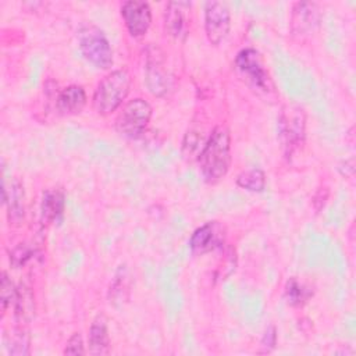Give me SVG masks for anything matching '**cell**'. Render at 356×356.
Here are the masks:
<instances>
[{"mask_svg":"<svg viewBox=\"0 0 356 356\" xmlns=\"http://www.w3.org/2000/svg\"><path fill=\"white\" fill-rule=\"evenodd\" d=\"M64 355H85V346L81 332H74L65 343L63 350Z\"/></svg>","mask_w":356,"mask_h":356,"instance_id":"cell-25","label":"cell"},{"mask_svg":"<svg viewBox=\"0 0 356 356\" xmlns=\"http://www.w3.org/2000/svg\"><path fill=\"white\" fill-rule=\"evenodd\" d=\"M277 345V328L274 325H268L260 341L259 353H270Z\"/></svg>","mask_w":356,"mask_h":356,"instance_id":"cell-24","label":"cell"},{"mask_svg":"<svg viewBox=\"0 0 356 356\" xmlns=\"http://www.w3.org/2000/svg\"><path fill=\"white\" fill-rule=\"evenodd\" d=\"M284 296L291 306L302 307L310 300V298L313 296V291L310 286L300 282L298 278L292 277L285 284Z\"/></svg>","mask_w":356,"mask_h":356,"instance_id":"cell-20","label":"cell"},{"mask_svg":"<svg viewBox=\"0 0 356 356\" xmlns=\"http://www.w3.org/2000/svg\"><path fill=\"white\" fill-rule=\"evenodd\" d=\"M78 43L83 57L97 68H110L113 65L111 46L100 28L95 24H83L78 29Z\"/></svg>","mask_w":356,"mask_h":356,"instance_id":"cell-4","label":"cell"},{"mask_svg":"<svg viewBox=\"0 0 356 356\" xmlns=\"http://www.w3.org/2000/svg\"><path fill=\"white\" fill-rule=\"evenodd\" d=\"M90 355H108L110 353V335L107 318L104 314H97L92 321L88 337Z\"/></svg>","mask_w":356,"mask_h":356,"instance_id":"cell-15","label":"cell"},{"mask_svg":"<svg viewBox=\"0 0 356 356\" xmlns=\"http://www.w3.org/2000/svg\"><path fill=\"white\" fill-rule=\"evenodd\" d=\"M65 207V195L58 188H51L43 192L40 202V218L43 224H50L57 221Z\"/></svg>","mask_w":356,"mask_h":356,"instance_id":"cell-16","label":"cell"},{"mask_svg":"<svg viewBox=\"0 0 356 356\" xmlns=\"http://www.w3.org/2000/svg\"><path fill=\"white\" fill-rule=\"evenodd\" d=\"M152 118V106L140 97L129 100L115 118V129L120 135L135 139L146 129Z\"/></svg>","mask_w":356,"mask_h":356,"instance_id":"cell-5","label":"cell"},{"mask_svg":"<svg viewBox=\"0 0 356 356\" xmlns=\"http://www.w3.org/2000/svg\"><path fill=\"white\" fill-rule=\"evenodd\" d=\"M131 275L127 266H120L108 286V302L114 306H121L129 299Z\"/></svg>","mask_w":356,"mask_h":356,"instance_id":"cell-18","label":"cell"},{"mask_svg":"<svg viewBox=\"0 0 356 356\" xmlns=\"http://www.w3.org/2000/svg\"><path fill=\"white\" fill-rule=\"evenodd\" d=\"M3 202L7 206V216L10 222H21L25 216V192L18 178H13L10 186L3 182Z\"/></svg>","mask_w":356,"mask_h":356,"instance_id":"cell-13","label":"cell"},{"mask_svg":"<svg viewBox=\"0 0 356 356\" xmlns=\"http://www.w3.org/2000/svg\"><path fill=\"white\" fill-rule=\"evenodd\" d=\"M321 8L314 1H298L291 13V32L293 36H310L320 25Z\"/></svg>","mask_w":356,"mask_h":356,"instance_id":"cell-9","label":"cell"},{"mask_svg":"<svg viewBox=\"0 0 356 356\" xmlns=\"http://www.w3.org/2000/svg\"><path fill=\"white\" fill-rule=\"evenodd\" d=\"M54 104L61 115L78 114L86 104V92L81 85H70L56 93Z\"/></svg>","mask_w":356,"mask_h":356,"instance_id":"cell-14","label":"cell"},{"mask_svg":"<svg viewBox=\"0 0 356 356\" xmlns=\"http://www.w3.org/2000/svg\"><path fill=\"white\" fill-rule=\"evenodd\" d=\"M235 65L242 76H245L246 82L254 89H260L266 93L273 92V81L256 49L246 47L241 50L235 57Z\"/></svg>","mask_w":356,"mask_h":356,"instance_id":"cell-6","label":"cell"},{"mask_svg":"<svg viewBox=\"0 0 356 356\" xmlns=\"http://www.w3.org/2000/svg\"><path fill=\"white\" fill-rule=\"evenodd\" d=\"M131 76L127 70H114L107 74L97 85L92 104L97 114L107 115L115 111L129 93Z\"/></svg>","mask_w":356,"mask_h":356,"instance_id":"cell-2","label":"cell"},{"mask_svg":"<svg viewBox=\"0 0 356 356\" xmlns=\"http://www.w3.org/2000/svg\"><path fill=\"white\" fill-rule=\"evenodd\" d=\"M35 254V249L29 248L26 243H21L17 248H14V250L10 254V263L18 268L21 266H24L32 256Z\"/></svg>","mask_w":356,"mask_h":356,"instance_id":"cell-23","label":"cell"},{"mask_svg":"<svg viewBox=\"0 0 356 356\" xmlns=\"http://www.w3.org/2000/svg\"><path fill=\"white\" fill-rule=\"evenodd\" d=\"M14 316L19 325H26L35 316V298L29 285L17 286V298L14 302Z\"/></svg>","mask_w":356,"mask_h":356,"instance_id":"cell-17","label":"cell"},{"mask_svg":"<svg viewBox=\"0 0 356 356\" xmlns=\"http://www.w3.org/2000/svg\"><path fill=\"white\" fill-rule=\"evenodd\" d=\"M191 1L167 3L164 11V29L170 36L179 39L186 35V13L191 10Z\"/></svg>","mask_w":356,"mask_h":356,"instance_id":"cell-12","label":"cell"},{"mask_svg":"<svg viewBox=\"0 0 356 356\" xmlns=\"http://www.w3.org/2000/svg\"><path fill=\"white\" fill-rule=\"evenodd\" d=\"M17 298V286L13 284L11 278L6 271L1 273V284H0V302H1V313L4 314L11 303L14 305Z\"/></svg>","mask_w":356,"mask_h":356,"instance_id":"cell-22","label":"cell"},{"mask_svg":"<svg viewBox=\"0 0 356 356\" xmlns=\"http://www.w3.org/2000/svg\"><path fill=\"white\" fill-rule=\"evenodd\" d=\"M224 242V227L217 221H209L193 231L189 239V248L195 254H204L222 248Z\"/></svg>","mask_w":356,"mask_h":356,"instance_id":"cell-10","label":"cell"},{"mask_svg":"<svg viewBox=\"0 0 356 356\" xmlns=\"http://www.w3.org/2000/svg\"><path fill=\"white\" fill-rule=\"evenodd\" d=\"M8 355L26 356L31 353V337L25 325H17L8 335L4 337Z\"/></svg>","mask_w":356,"mask_h":356,"instance_id":"cell-19","label":"cell"},{"mask_svg":"<svg viewBox=\"0 0 356 356\" xmlns=\"http://www.w3.org/2000/svg\"><path fill=\"white\" fill-rule=\"evenodd\" d=\"M199 168L207 184L222 179L231 165V135L227 127H216L199 153Z\"/></svg>","mask_w":356,"mask_h":356,"instance_id":"cell-1","label":"cell"},{"mask_svg":"<svg viewBox=\"0 0 356 356\" xmlns=\"http://www.w3.org/2000/svg\"><path fill=\"white\" fill-rule=\"evenodd\" d=\"M231 28V11L224 1H207L204 4V32L207 40L217 46L228 35Z\"/></svg>","mask_w":356,"mask_h":356,"instance_id":"cell-8","label":"cell"},{"mask_svg":"<svg viewBox=\"0 0 356 356\" xmlns=\"http://www.w3.org/2000/svg\"><path fill=\"white\" fill-rule=\"evenodd\" d=\"M236 185L249 192H263L266 188V174L260 168L242 171L236 177Z\"/></svg>","mask_w":356,"mask_h":356,"instance_id":"cell-21","label":"cell"},{"mask_svg":"<svg viewBox=\"0 0 356 356\" xmlns=\"http://www.w3.org/2000/svg\"><path fill=\"white\" fill-rule=\"evenodd\" d=\"M278 135L286 156L298 150L306 138V113L298 103H285L278 115Z\"/></svg>","mask_w":356,"mask_h":356,"instance_id":"cell-3","label":"cell"},{"mask_svg":"<svg viewBox=\"0 0 356 356\" xmlns=\"http://www.w3.org/2000/svg\"><path fill=\"white\" fill-rule=\"evenodd\" d=\"M145 81L149 92L154 96L165 95L171 86V75L164 54L157 46H150L146 51Z\"/></svg>","mask_w":356,"mask_h":356,"instance_id":"cell-7","label":"cell"},{"mask_svg":"<svg viewBox=\"0 0 356 356\" xmlns=\"http://www.w3.org/2000/svg\"><path fill=\"white\" fill-rule=\"evenodd\" d=\"M121 17L131 36H143L152 24V10L145 1L128 0L121 4Z\"/></svg>","mask_w":356,"mask_h":356,"instance_id":"cell-11","label":"cell"}]
</instances>
